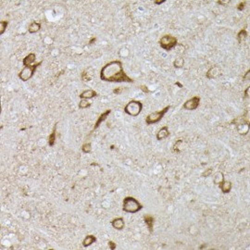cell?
I'll list each match as a JSON object with an SVG mask.
<instances>
[{"label":"cell","instance_id":"obj_1","mask_svg":"<svg viewBox=\"0 0 250 250\" xmlns=\"http://www.w3.org/2000/svg\"><path fill=\"white\" fill-rule=\"evenodd\" d=\"M100 79L108 82H133V80L123 70L122 63L119 60L106 64L100 70Z\"/></svg>","mask_w":250,"mask_h":250},{"label":"cell","instance_id":"obj_2","mask_svg":"<svg viewBox=\"0 0 250 250\" xmlns=\"http://www.w3.org/2000/svg\"><path fill=\"white\" fill-rule=\"evenodd\" d=\"M143 206L142 204L134 197L132 196H126L123 199V205H122V209L123 211L127 213H137L142 209Z\"/></svg>","mask_w":250,"mask_h":250},{"label":"cell","instance_id":"obj_3","mask_svg":"<svg viewBox=\"0 0 250 250\" xmlns=\"http://www.w3.org/2000/svg\"><path fill=\"white\" fill-rule=\"evenodd\" d=\"M143 109V104L140 101L137 100H131L124 107V112L127 113L130 116L136 117L138 116Z\"/></svg>","mask_w":250,"mask_h":250},{"label":"cell","instance_id":"obj_4","mask_svg":"<svg viewBox=\"0 0 250 250\" xmlns=\"http://www.w3.org/2000/svg\"><path fill=\"white\" fill-rule=\"evenodd\" d=\"M169 108H170V106H165L164 108H162L159 111L150 113L145 118V123L147 125H151V124H154V123H156L158 121H160L162 119V118L164 117V115L169 110Z\"/></svg>","mask_w":250,"mask_h":250},{"label":"cell","instance_id":"obj_5","mask_svg":"<svg viewBox=\"0 0 250 250\" xmlns=\"http://www.w3.org/2000/svg\"><path fill=\"white\" fill-rule=\"evenodd\" d=\"M178 44V40L175 36L167 34L164 35L160 38L159 40V44L161 46V48H163L166 51H169L171 50L173 47H175Z\"/></svg>","mask_w":250,"mask_h":250},{"label":"cell","instance_id":"obj_6","mask_svg":"<svg viewBox=\"0 0 250 250\" xmlns=\"http://www.w3.org/2000/svg\"><path fill=\"white\" fill-rule=\"evenodd\" d=\"M42 64V61L36 63V64H33V65H30V66H27V67H24L20 72L19 73V78L23 81H27L28 80H30L32 76H33V73L34 71L36 70V69Z\"/></svg>","mask_w":250,"mask_h":250},{"label":"cell","instance_id":"obj_7","mask_svg":"<svg viewBox=\"0 0 250 250\" xmlns=\"http://www.w3.org/2000/svg\"><path fill=\"white\" fill-rule=\"evenodd\" d=\"M200 104V97L195 95L190 99H188L182 106V107L186 110H195Z\"/></svg>","mask_w":250,"mask_h":250},{"label":"cell","instance_id":"obj_8","mask_svg":"<svg viewBox=\"0 0 250 250\" xmlns=\"http://www.w3.org/2000/svg\"><path fill=\"white\" fill-rule=\"evenodd\" d=\"M110 113H111V110H110V109H106L105 112H103V113L99 116V118L97 119V120H96V122H95V124H94V129H93L92 132H94V131L96 130L104 120H106V119L107 118V116H108Z\"/></svg>","mask_w":250,"mask_h":250},{"label":"cell","instance_id":"obj_9","mask_svg":"<svg viewBox=\"0 0 250 250\" xmlns=\"http://www.w3.org/2000/svg\"><path fill=\"white\" fill-rule=\"evenodd\" d=\"M169 135V127L168 126H164L162 127L156 133V140L161 141L165 138H167Z\"/></svg>","mask_w":250,"mask_h":250},{"label":"cell","instance_id":"obj_10","mask_svg":"<svg viewBox=\"0 0 250 250\" xmlns=\"http://www.w3.org/2000/svg\"><path fill=\"white\" fill-rule=\"evenodd\" d=\"M144 223L146 224L149 231L152 233L153 232V229H154V223H155L154 217L151 216V215H144Z\"/></svg>","mask_w":250,"mask_h":250},{"label":"cell","instance_id":"obj_11","mask_svg":"<svg viewBox=\"0 0 250 250\" xmlns=\"http://www.w3.org/2000/svg\"><path fill=\"white\" fill-rule=\"evenodd\" d=\"M219 188L221 189L222 193L223 194H228L231 192V182L229 181H224L222 180L219 183Z\"/></svg>","mask_w":250,"mask_h":250},{"label":"cell","instance_id":"obj_12","mask_svg":"<svg viewBox=\"0 0 250 250\" xmlns=\"http://www.w3.org/2000/svg\"><path fill=\"white\" fill-rule=\"evenodd\" d=\"M112 227L116 230H122L125 226L123 218H116L111 221Z\"/></svg>","mask_w":250,"mask_h":250},{"label":"cell","instance_id":"obj_13","mask_svg":"<svg viewBox=\"0 0 250 250\" xmlns=\"http://www.w3.org/2000/svg\"><path fill=\"white\" fill-rule=\"evenodd\" d=\"M96 95H97V93L94 90L88 89V90H85L82 93H81L80 97L81 99H90V98H93V97H94Z\"/></svg>","mask_w":250,"mask_h":250},{"label":"cell","instance_id":"obj_14","mask_svg":"<svg viewBox=\"0 0 250 250\" xmlns=\"http://www.w3.org/2000/svg\"><path fill=\"white\" fill-rule=\"evenodd\" d=\"M35 58H36V55L34 53H30L29 55H27L23 60H22V64L24 67H27V66H30L31 65V63H33L35 61Z\"/></svg>","mask_w":250,"mask_h":250},{"label":"cell","instance_id":"obj_15","mask_svg":"<svg viewBox=\"0 0 250 250\" xmlns=\"http://www.w3.org/2000/svg\"><path fill=\"white\" fill-rule=\"evenodd\" d=\"M56 125H57V122L55 123L54 125V128H53V131L52 132L50 133L49 137H48V144L49 146H53L56 143Z\"/></svg>","mask_w":250,"mask_h":250},{"label":"cell","instance_id":"obj_16","mask_svg":"<svg viewBox=\"0 0 250 250\" xmlns=\"http://www.w3.org/2000/svg\"><path fill=\"white\" fill-rule=\"evenodd\" d=\"M41 29V23L40 22H36V21H32L29 27H28V31L30 33H35L37 32L39 30Z\"/></svg>","mask_w":250,"mask_h":250},{"label":"cell","instance_id":"obj_17","mask_svg":"<svg viewBox=\"0 0 250 250\" xmlns=\"http://www.w3.org/2000/svg\"><path fill=\"white\" fill-rule=\"evenodd\" d=\"M219 73H220V71H219V68H217V67H212L211 69H209V70L207 71V73H206V78H208V79H212V78H214V77H217L218 75H219Z\"/></svg>","mask_w":250,"mask_h":250},{"label":"cell","instance_id":"obj_18","mask_svg":"<svg viewBox=\"0 0 250 250\" xmlns=\"http://www.w3.org/2000/svg\"><path fill=\"white\" fill-rule=\"evenodd\" d=\"M94 242H96L95 236H94V235H87V236L83 239V241H82V245H83L84 247H87V246L93 244Z\"/></svg>","mask_w":250,"mask_h":250},{"label":"cell","instance_id":"obj_19","mask_svg":"<svg viewBox=\"0 0 250 250\" xmlns=\"http://www.w3.org/2000/svg\"><path fill=\"white\" fill-rule=\"evenodd\" d=\"M246 36H247L246 31H245L244 29L241 30V31L238 32V34H237V40H238V42H239V43H242V41H243L244 39H245Z\"/></svg>","mask_w":250,"mask_h":250},{"label":"cell","instance_id":"obj_20","mask_svg":"<svg viewBox=\"0 0 250 250\" xmlns=\"http://www.w3.org/2000/svg\"><path fill=\"white\" fill-rule=\"evenodd\" d=\"M81 150H82V152L85 153V154L90 153L91 150H92V145H91V144H90V143H85V144H82V147H81Z\"/></svg>","mask_w":250,"mask_h":250},{"label":"cell","instance_id":"obj_21","mask_svg":"<svg viewBox=\"0 0 250 250\" xmlns=\"http://www.w3.org/2000/svg\"><path fill=\"white\" fill-rule=\"evenodd\" d=\"M91 106V104L86 100V99H81V101H80V103H79V107L80 108H87V107H89Z\"/></svg>","mask_w":250,"mask_h":250},{"label":"cell","instance_id":"obj_22","mask_svg":"<svg viewBox=\"0 0 250 250\" xmlns=\"http://www.w3.org/2000/svg\"><path fill=\"white\" fill-rule=\"evenodd\" d=\"M8 25V21L6 20H1L0 21V34H3Z\"/></svg>","mask_w":250,"mask_h":250},{"label":"cell","instance_id":"obj_23","mask_svg":"<svg viewBox=\"0 0 250 250\" xmlns=\"http://www.w3.org/2000/svg\"><path fill=\"white\" fill-rule=\"evenodd\" d=\"M183 59L182 58H177L175 61H174V63H173V65H174V67L175 68H181V67H182L183 66Z\"/></svg>","mask_w":250,"mask_h":250},{"label":"cell","instance_id":"obj_24","mask_svg":"<svg viewBox=\"0 0 250 250\" xmlns=\"http://www.w3.org/2000/svg\"><path fill=\"white\" fill-rule=\"evenodd\" d=\"M108 245H109V248H110L111 250L116 249V244H115L113 241H109V242H108Z\"/></svg>","mask_w":250,"mask_h":250},{"label":"cell","instance_id":"obj_25","mask_svg":"<svg viewBox=\"0 0 250 250\" xmlns=\"http://www.w3.org/2000/svg\"><path fill=\"white\" fill-rule=\"evenodd\" d=\"M238 10H240V11H242V10H244V2H240V4L238 5Z\"/></svg>","mask_w":250,"mask_h":250},{"label":"cell","instance_id":"obj_26","mask_svg":"<svg viewBox=\"0 0 250 250\" xmlns=\"http://www.w3.org/2000/svg\"><path fill=\"white\" fill-rule=\"evenodd\" d=\"M121 92H122V89H121V88H116V89L113 90V93H114L115 94H119Z\"/></svg>","mask_w":250,"mask_h":250},{"label":"cell","instance_id":"obj_27","mask_svg":"<svg viewBox=\"0 0 250 250\" xmlns=\"http://www.w3.org/2000/svg\"><path fill=\"white\" fill-rule=\"evenodd\" d=\"M212 172V169H208V170L207 171H205L203 174H202V176L203 177H206V176H208V175H210V173Z\"/></svg>","mask_w":250,"mask_h":250},{"label":"cell","instance_id":"obj_28","mask_svg":"<svg viewBox=\"0 0 250 250\" xmlns=\"http://www.w3.org/2000/svg\"><path fill=\"white\" fill-rule=\"evenodd\" d=\"M249 75H250V70H247V72L245 73V75L244 76V80H246V81H249L250 78H249Z\"/></svg>","mask_w":250,"mask_h":250},{"label":"cell","instance_id":"obj_29","mask_svg":"<svg viewBox=\"0 0 250 250\" xmlns=\"http://www.w3.org/2000/svg\"><path fill=\"white\" fill-rule=\"evenodd\" d=\"M140 88H141V90H142V91H144V93H148V89L146 88V86H144V85H141V86H140Z\"/></svg>","mask_w":250,"mask_h":250},{"label":"cell","instance_id":"obj_30","mask_svg":"<svg viewBox=\"0 0 250 250\" xmlns=\"http://www.w3.org/2000/svg\"><path fill=\"white\" fill-rule=\"evenodd\" d=\"M165 2V0H161V1H156V0H155L154 1V4H156V5H161V4H163Z\"/></svg>","mask_w":250,"mask_h":250},{"label":"cell","instance_id":"obj_31","mask_svg":"<svg viewBox=\"0 0 250 250\" xmlns=\"http://www.w3.org/2000/svg\"><path fill=\"white\" fill-rule=\"evenodd\" d=\"M249 87H247L246 89H245V91H244V96L245 97H248V95H249Z\"/></svg>","mask_w":250,"mask_h":250},{"label":"cell","instance_id":"obj_32","mask_svg":"<svg viewBox=\"0 0 250 250\" xmlns=\"http://www.w3.org/2000/svg\"><path fill=\"white\" fill-rule=\"evenodd\" d=\"M95 41H96V38H95V37H94V38H92V39L90 40L89 44H93L94 42H95Z\"/></svg>","mask_w":250,"mask_h":250}]
</instances>
